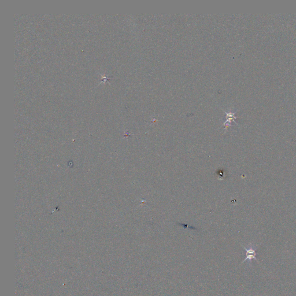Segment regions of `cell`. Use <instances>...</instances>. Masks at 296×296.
Returning a JSON list of instances; mask_svg holds the SVG:
<instances>
[{
  "label": "cell",
  "mask_w": 296,
  "mask_h": 296,
  "mask_svg": "<svg viewBox=\"0 0 296 296\" xmlns=\"http://www.w3.org/2000/svg\"><path fill=\"white\" fill-rule=\"evenodd\" d=\"M244 249L246 251V258L245 259L243 262L245 261H249V262H251L252 260H256V253L255 249L252 246H250L248 248H246L245 247H244Z\"/></svg>",
  "instance_id": "cell-1"
},
{
  "label": "cell",
  "mask_w": 296,
  "mask_h": 296,
  "mask_svg": "<svg viewBox=\"0 0 296 296\" xmlns=\"http://www.w3.org/2000/svg\"><path fill=\"white\" fill-rule=\"evenodd\" d=\"M227 116L228 118L226 122H225V123H224V126H225V129H227L230 126L231 121H234L235 123L234 120L235 119H237V117L234 116V113H227Z\"/></svg>",
  "instance_id": "cell-2"
}]
</instances>
